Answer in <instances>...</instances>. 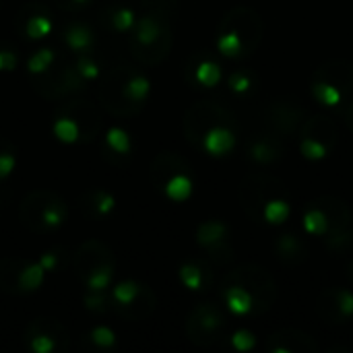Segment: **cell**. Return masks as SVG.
Returning a JSON list of instances; mask_svg holds the SVG:
<instances>
[{"mask_svg": "<svg viewBox=\"0 0 353 353\" xmlns=\"http://www.w3.org/2000/svg\"><path fill=\"white\" fill-rule=\"evenodd\" d=\"M335 300H337V306L341 310V314L345 319H350L353 314V294L347 290H335Z\"/></svg>", "mask_w": 353, "mask_h": 353, "instance_id": "obj_46", "label": "cell"}, {"mask_svg": "<svg viewBox=\"0 0 353 353\" xmlns=\"http://www.w3.org/2000/svg\"><path fill=\"white\" fill-rule=\"evenodd\" d=\"M312 93H314V97H316L323 105H329V108L337 105V103L343 99V95H341L335 87L325 85V83H312Z\"/></svg>", "mask_w": 353, "mask_h": 353, "instance_id": "obj_39", "label": "cell"}, {"mask_svg": "<svg viewBox=\"0 0 353 353\" xmlns=\"http://www.w3.org/2000/svg\"><path fill=\"white\" fill-rule=\"evenodd\" d=\"M300 132H302V139H312V141L325 145L329 151L335 149V145L339 141L337 124L333 122V118H329L325 114H314V116L306 118Z\"/></svg>", "mask_w": 353, "mask_h": 353, "instance_id": "obj_13", "label": "cell"}, {"mask_svg": "<svg viewBox=\"0 0 353 353\" xmlns=\"http://www.w3.org/2000/svg\"><path fill=\"white\" fill-rule=\"evenodd\" d=\"M223 298L232 312H236V314L252 312V296L248 294V290H244L240 285H230L223 290Z\"/></svg>", "mask_w": 353, "mask_h": 353, "instance_id": "obj_25", "label": "cell"}, {"mask_svg": "<svg viewBox=\"0 0 353 353\" xmlns=\"http://www.w3.org/2000/svg\"><path fill=\"white\" fill-rule=\"evenodd\" d=\"M19 217L25 228L41 234L48 230L60 228L68 217V209L54 192L35 190L23 199L19 207Z\"/></svg>", "mask_w": 353, "mask_h": 353, "instance_id": "obj_4", "label": "cell"}, {"mask_svg": "<svg viewBox=\"0 0 353 353\" xmlns=\"http://www.w3.org/2000/svg\"><path fill=\"white\" fill-rule=\"evenodd\" d=\"M74 4H83V2H87V0H72Z\"/></svg>", "mask_w": 353, "mask_h": 353, "instance_id": "obj_53", "label": "cell"}, {"mask_svg": "<svg viewBox=\"0 0 353 353\" xmlns=\"http://www.w3.org/2000/svg\"><path fill=\"white\" fill-rule=\"evenodd\" d=\"M300 149H302V155L308 157V159H323L329 153V149L325 145H321V143H316L312 139H302Z\"/></svg>", "mask_w": 353, "mask_h": 353, "instance_id": "obj_43", "label": "cell"}, {"mask_svg": "<svg viewBox=\"0 0 353 353\" xmlns=\"http://www.w3.org/2000/svg\"><path fill=\"white\" fill-rule=\"evenodd\" d=\"M190 172H192L190 165H188L182 157H178V155H174V153H161V155L153 161L151 180H153V184H155L157 188H163L165 182H168L172 176H176V174H190Z\"/></svg>", "mask_w": 353, "mask_h": 353, "instance_id": "obj_15", "label": "cell"}, {"mask_svg": "<svg viewBox=\"0 0 353 353\" xmlns=\"http://www.w3.org/2000/svg\"><path fill=\"white\" fill-rule=\"evenodd\" d=\"M275 250H277V256L285 265H302L306 261V256H308L306 244L296 234H283V236H279V240L275 244Z\"/></svg>", "mask_w": 353, "mask_h": 353, "instance_id": "obj_17", "label": "cell"}, {"mask_svg": "<svg viewBox=\"0 0 353 353\" xmlns=\"http://www.w3.org/2000/svg\"><path fill=\"white\" fill-rule=\"evenodd\" d=\"M85 207L91 209L93 215H108L116 207V199L105 190H91L85 194Z\"/></svg>", "mask_w": 353, "mask_h": 353, "instance_id": "obj_28", "label": "cell"}, {"mask_svg": "<svg viewBox=\"0 0 353 353\" xmlns=\"http://www.w3.org/2000/svg\"><path fill=\"white\" fill-rule=\"evenodd\" d=\"M54 62V50H50V48H43V50H39L37 54H33L31 58H29V62H27V68H29V72L31 74H43L48 68H50V64Z\"/></svg>", "mask_w": 353, "mask_h": 353, "instance_id": "obj_38", "label": "cell"}, {"mask_svg": "<svg viewBox=\"0 0 353 353\" xmlns=\"http://www.w3.org/2000/svg\"><path fill=\"white\" fill-rule=\"evenodd\" d=\"M105 141H108V147L114 153H118V155H128L130 153V137L122 128H110Z\"/></svg>", "mask_w": 353, "mask_h": 353, "instance_id": "obj_37", "label": "cell"}, {"mask_svg": "<svg viewBox=\"0 0 353 353\" xmlns=\"http://www.w3.org/2000/svg\"><path fill=\"white\" fill-rule=\"evenodd\" d=\"M194 74H196V81H199L203 87H215V85L221 81V68H219V64H215L213 60H203V62L196 66Z\"/></svg>", "mask_w": 353, "mask_h": 353, "instance_id": "obj_31", "label": "cell"}, {"mask_svg": "<svg viewBox=\"0 0 353 353\" xmlns=\"http://www.w3.org/2000/svg\"><path fill=\"white\" fill-rule=\"evenodd\" d=\"M25 263L27 261H21V259H2L0 261V290L10 292V294L19 292L17 277H19L21 269L25 267Z\"/></svg>", "mask_w": 353, "mask_h": 353, "instance_id": "obj_24", "label": "cell"}, {"mask_svg": "<svg viewBox=\"0 0 353 353\" xmlns=\"http://www.w3.org/2000/svg\"><path fill=\"white\" fill-rule=\"evenodd\" d=\"M319 207L327 217L325 244L331 252H347L353 246V215L345 201L325 194L308 203Z\"/></svg>", "mask_w": 353, "mask_h": 353, "instance_id": "obj_5", "label": "cell"}, {"mask_svg": "<svg viewBox=\"0 0 353 353\" xmlns=\"http://www.w3.org/2000/svg\"><path fill=\"white\" fill-rule=\"evenodd\" d=\"M225 329V314L221 312V308L217 304L205 302L199 304L186 323V333L188 339L199 345V347H211L219 341V337L223 335Z\"/></svg>", "mask_w": 353, "mask_h": 353, "instance_id": "obj_8", "label": "cell"}, {"mask_svg": "<svg viewBox=\"0 0 353 353\" xmlns=\"http://www.w3.org/2000/svg\"><path fill=\"white\" fill-rule=\"evenodd\" d=\"M304 228L312 236H325V232H327V217H325V213L319 207H310L308 205V211L304 215Z\"/></svg>", "mask_w": 353, "mask_h": 353, "instance_id": "obj_34", "label": "cell"}, {"mask_svg": "<svg viewBox=\"0 0 353 353\" xmlns=\"http://www.w3.org/2000/svg\"><path fill=\"white\" fill-rule=\"evenodd\" d=\"M141 292H143V285L134 281H122L114 290V300L118 302V306H130L141 296Z\"/></svg>", "mask_w": 353, "mask_h": 353, "instance_id": "obj_35", "label": "cell"}, {"mask_svg": "<svg viewBox=\"0 0 353 353\" xmlns=\"http://www.w3.org/2000/svg\"><path fill=\"white\" fill-rule=\"evenodd\" d=\"M230 285H240V288L248 290V294L252 296V312L254 314L269 312L275 306L277 296H279L273 275L259 265H242L240 269L230 271L223 277L221 288L225 290Z\"/></svg>", "mask_w": 353, "mask_h": 353, "instance_id": "obj_3", "label": "cell"}, {"mask_svg": "<svg viewBox=\"0 0 353 353\" xmlns=\"http://www.w3.org/2000/svg\"><path fill=\"white\" fill-rule=\"evenodd\" d=\"M256 339L250 331H238L234 337H232V345L238 350V352H250L254 347Z\"/></svg>", "mask_w": 353, "mask_h": 353, "instance_id": "obj_45", "label": "cell"}, {"mask_svg": "<svg viewBox=\"0 0 353 353\" xmlns=\"http://www.w3.org/2000/svg\"><path fill=\"white\" fill-rule=\"evenodd\" d=\"M134 37L130 39V48L134 58L143 64H159L168 58L172 50V29L168 17L151 10L134 23Z\"/></svg>", "mask_w": 353, "mask_h": 353, "instance_id": "obj_1", "label": "cell"}, {"mask_svg": "<svg viewBox=\"0 0 353 353\" xmlns=\"http://www.w3.org/2000/svg\"><path fill=\"white\" fill-rule=\"evenodd\" d=\"M248 155L252 161L261 163V165H269L275 163L281 155H283V145L281 139L273 132H267L259 139H254L248 147Z\"/></svg>", "mask_w": 353, "mask_h": 353, "instance_id": "obj_16", "label": "cell"}, {"mask_svg": "<svg viewBox=\"0 0 353 353\" xmlns=\"http://www.w3.org/2000/svg\"><path fill=\"white\" fill-rule=\"evenodd\" d=\"M347 271H350V277H352V279H353V263H352V265H350V267H347Z\"/></svg>", "mask_w": 353, "mask_h": 353, "instance_id": "obj_52", "label": "cell"}, {"mask_svg": "<svg viewBox=\"0 0 353 353\" xmlns=\"http://www.w3.org/2000/svg\"><path fill=\"white\" fill-rule=\"evenodd\" d=\"M240 196V205L244 209V213L248 215L250 221H261L265 207L275 201V199H290L288 186L273 174L267 172H252L248 174L238 190Z\"/></svg>", "mask_w": 353, "mask_h": 353, "instance_id": "obj_2", "label": "cell"}, {"mask_svg": "<svg viewBox=\"0 0 353 353\" xmlns=\"http://www.w3.org/2000/svg\"><path fill=\"white\" fill-rule=\"evenodd\" d=\"M43 277H46V271L41 269L39 263H25V267L21 269V273L17 277V288H19L21 294L35 292V290L41 288Z\"/></svg>", "mask_w": 353, "mask_h": 353, "instance_id": "obj_22", "label": "cell"}, {"mask_svg": "<svg viewBox=\"0 0 353 353\" xmlns=\"http://www.w3.org/2000/svg\"><path fill=\"white\" fill-rule=\"evenodd\" d=\"M254 83H256V79L248 70H236L228 79V85L234 93H248L254 87Z\"/></svg>", "mask_w": 353, "mask_h": 353, "instance_id": "obj_41", "label": "cell"}, {"mask_svg": "<svg viewBox=\"0 0 353 353\" xmlns=\"http://www.w3.org/2000/svg\"><path fill=\"white\" fill-rule=\"evenodd\" d=\"M234 143H236V137L230 126H215L205 134L203 147L211 155H225L228 151L234 149Z\"/></svg>", "mask_w": 353, "mask_h": 353, "instance_id": "obj_18", "label": "cell"}, {"mask_svg": "<svg viewBox=\"0 0 353 353\" xmlns=\"http://www.w3.org/2000/svg\"><path fill=\"white\" fill-rule=\"evenodd\" d=\"M312 83L331 85L341 95H347L353 91V64L343 58H331L312 72Z\"/></svg>", "mask_w": 353, "mask_h": 353, "instance_id": "obj_10", "label": "cell"}, {"mask_svg": "<svg viewBox=\"0 0 353 353\" xmlns=\"http://www.w3.org/2000/svg\"><path fill=\"white\" fill-rule=\"evenodd\" d=\"M267 350L271 353H316L319 343L304 331L281 329L269 337Z\"/></svg>", "mask_w": 353, "mask_h": 353, "instance_id": "obj_11", "label": "cell"}, {"mask_svg": "<svg viewBox=\"0 0 353 353\" xmlns=\"http://www.w3.org/2000/svg\"><path fill=\"white\" fill-rule=\"evenodd\" d=\"M215 126H236V116L219 103L199 101L184 116V134L194 147H203L205 134Z\"/></svg>", "mask_w": 353, "mask_h": 353, "instance_id": "obj_6", "label": "cell"}, {"mask_svg": "<svg viewBox=\"0 0 353 353\" xmlns=\"http://www.w3.org/2000/svg\"><path fill=\"white\" fill-rule=\"evenodd\" d=\"M54 134L62 143H74L81 137V128H79V124L70 116H60L54 122Z\"/></svg>", "mask_w": 353, "mask_h": 353, "instance_id": "obj_30", "label": "cell"}, {"mask_svg": "<svg viewBox=\"0 0 353 353\" xmlns=\"http://www.w3.org/2000/svg\"><path fill=\"white\" fill-rule=\"evenodd\" d=\"M228 236V228L221 221H207L196 230V242L203 248H211L219 242H223Z\"/></svg>", "mask_w": 353, "mask_h": 353, "instance_id": "obj_26", "label": "cell"}, {"mask_svg": "<svg viewBox=\"0 0 353 353\" xmlns=\"http://www.w3.org/2000/svg\"><path fill=\"white\" fill-rule=\"evenodd\" d=\"M91 341L97 347H112L116 343V335L108 327H97V329L91 331Z\"/></svg>", "mask_w": 353, "mask_h": 353, "instance_id": "obj_44", "label": "cell"}, {"mask_svg": "<svg viewBox=\"0 0 353 353\" xmlns=\"http://www.w3.org/2000/svg\"><path fill=\"white\" fill-rule=\"evenodd\" d=\"M180 279L188 290L199 292V290H205L211 283V273L203 263H186L180 269Z\"/></svg>", "mask_w": 353, "mask_h": 353, "instance_id": "obj_21", "label": "cell"}, {"mask_svg": "<svg viewBox=\"0 0 353 353\" xmlns=\"http://www.w3.org/2000/svg\"><path fill=\"white\" fill-rule=\"evenodd\" d=\"M74 265L77 269L81 271V275L85 277L89 271L101 267V265H114V259H112V252L97 240H89L85 242L79 250H77V256H74Z\"/></svg>", "mask_w": 353, "mask_h": 353, "instance_id": "obj_14", "label": "cell"}, {"mask_svg": "<svg viewBox=\"0 0 353 353\" xmlns=\"http://www.w3.org/2000/svg\"><path fill=\"white\" fill-rule=\"evenodd\" d=\"M83 279L91 292H103L105 288H110V283L114 279V265H101V267L89 271Z\"/></svg>", "mask_w": 353, "mask_h": 353, "instance_id": "obj_29", "label": "cell"}, {"mask_svg": "<svg viewBox=\"0 0 353 353\" xmlns=\"http://www.w3.org/2000/svg\"><path fill=\"white\" fill-rule=\"evenodd\" d=\"M37 77H43V81H37V91L50 99H58V97L79 91L85 81L77 72V68H68V66L64 70H60L56 77H46V74H37Z\"/></svg>", "mask_w": 353, "mask_h": 353, "instance_id": "obj_12", "label": "cell"}, {"mask_svg": "<svg viewBox=\"0 0 353 353\" xmlns=\"http://www.w3.org/2000/svg\"><path fill=\"white\" fill-rule=\"evenodd\" d=\"M149 91H151L149 79L143 77V74L132 72V74L124 81V85H122V89H120V95H122V99H124L128 105H141V103L147 99Z\"/></svg>", "mask_w": 353, "mask_h": 353, "instance_id": "obj_19", "label": "cell"}, {"mask_svg": "<svg viewBox=\"0 0 353 353\" xmlns=\"http://www.w3.org/2000/svg\"><path fill=\"white\" fill-rule=\"evenodd\" d=\"M37 263L41 265V269H43L46 273L56 271V267H58V254H56V252H46Z\"/></svg>", "mask_w": 353, "mask_h": 353, "instance_id": "obj_50", "label": "cell"}, {"mask_svg": "<svg viewBox=\"0 0 353 353\" xmlns=\"http://www.w3.org/2000/svg\"><path fill=\"white\" fill-rule=\"evenodd\" d=\"M14 155L8 151H0V180H4L6 176H10V172L14 170Z\"/></svg>", "mask_w": 353, "mask_h": 353, "instance_id": "obj_48", "label": "cell"}, {"mask_svg": "<svg viewBox=\"0 0 353 353\" xmlns=\"http://www.w3.org/2000/svg\"><path fill=\"white\" fill-rule=\"evenodd\" d=\"M207 250H209V256H211L219 267L230 265V263L234 261V248L228 244V240H223V242H219V244H215V246H211V248H207Z\"/></svg>", "mask_w": 353, "mask_h": 353, "instance_id": "obj_42", "label": "cell"}, {"mask_svg": "<svg viewBox=\"0 0 353 353\" xmlns=\"http://www.w3.org/2000/svg\"><path fill=\"white\" fill-rule=\"evenodd\" d=\"M74 68L77 72L85 79V81H93V79H99V64L95 62V58L91 54H81L74 62Z\"/></svg>", "mask_w": 353, "mask_h": 353, "instance_id": "obj_40", "label": "cell"}, {"mask_svg": "<svg viewBox=\"0 0 353 353\" xmlns=\"http://www.w3.org/2000/svg\"><path fill=\"white\" fill-rule=\"evenodd\" d=\"M108 23H110V27L116 29V31H128V29L134 27L137 14H134V10H130V8H114V10H110V14H108Z\"/></svg>", "mask_w": 353, "mask_h": 353, "instance_id": "obj_33", "label": "cell"}, {"mask_svg": "<svg viewBox=\"0 0 353 353\" xmlns=\"http://www.w3.org/2000/svg\"><path fill=\"white\" fill-rule=\"evenodd\" d=\"M163 190H165V194H168L172 201H178V203L186 201V199L190 196V192H192L190 174H176V176H172V178L165 182Z\"/></svg>", "mask_w": 353, "mask_h": 353, "instance_id": "obj_27", "label": "cell"}, {"mask_svg": "<svg viewBox=\"0 0 353 353\" xmlns=\"http://www.w3.org/2000/svg\"><path fill=\"white\" fill-rule=\"evenodd\" d=\"M219 31H230L238 37L242 46V58L250 56L265 35V23L261 14L250 6H234L225 12V17L219 23Z\"/></svg>", "mask_w": 353, "mask_h": 353, "instance_id": "obj_7", "label": "cell"}, {"mask_svg": "<svg viewBox=\"0 0 353 353\" xmlns=\"http://www.w3.org/2000/svg\"><path fill=\"white\" fill-rule=\"evenodd\" d=\"M85 308L91 312H105L108 308V300L101 292H93L89 296H85Z\"/></svg>", "mask_w": 353, "mask_h": 353, "instance_id": "obj_47", "label": "cell"}, {"mask_svg": "<svg viewBox=\"0 0 353 353\" xmlns=\"http://www.w3.org/2000/svg\"><path fill=\"white\" fill-rule=\"evenodd\" d=\"M263 217L269 221V223H283L288 217H290V203L285 199H275L271 201L265 211H263Z\"/></svg>", "mask_w": 353, "mask_h": 353, "instance_id": "obj_36", "label": "cell"}, {"mask_svg": "<svg viewBox=\"0 0 353 353\" xmlns=\"http://www.w3.org/2000/svg\"><path fill=\"white\" fill-rule=\"evenodd\" d=\"M316 312H319L327 323H333V325H337V323H345V321H347V319L341 314L339 306H337V300H335V288L325 290V292L319 296V300H316Z\"/></svg>", "mask_w": 353, "mask_h": 353, "instance_id": "obj_23", "label": "cell"}, {"mask_svg": "<svg viewBox=\"0 0 353 353\" xmlns=\"http://www.w3.org/2000/svg\"><path fill=\"white\" fill-rule=\"evenodd\" d=\"M306 120V110L292 99H281L271 103L265 110V124L267 130L277 134L279 139L294 137Z\"/></svg>", "mask_w": 353, "mask_h": 353, "instance_id": "obj_9", "label": "cell"}, {"mask_svg": "<svg viewBox=\"0 0 353 353\" xmlns=\"http://www.w3.org/2000/svg\"><path fill=\"white\" fill-rule=\"evenodd\" d=\"M52 31V21L46 14H33L25 21V35L29 39H41Z\"/></svg>", "mask_w": 353, "mask_h": 353, "instance_id": "obj_32", "label": "cell"}, {"mask_svg": "<svg viewBox=\"0 0 353 353\" xmlns=\"http://www.w3.org/2000/svg\"><path fill=\"white\" fill-rule=\"evenodd\" d=\"M64 41L72 52L85 54V52H89L93 48V33H91V29L87 25L74 21L64 29Z\"/></svg>", "mask_w": 353, "mask_h": 353, "instance_id": "obj_20", "label": "cell"}, {"mask_svg": "<svg viewBox=\"0 0 353 353\" xmlns=\"http://www.w3.org/2000/svg\"><path fill=\"white\" fill-rule=\"evenodd\" d=\"M17 68V54L8 52V50H0V70H14Z\"/></svg>", "mask_w": 353, "mask_h": 353, "instance_id": "obj_49", "label": "cell"}, {"mask_svg": "<svg viewBox=\"0 0 353 353\" xmlns=\"http://www.w3.org/2000/svg\"><path fill=\"white\" fill-rule=\"evenodd\" d=\"M343 118H345V124H347V128L353 132V99L350 101V105L345 108V114H343Z\"/></svg>", "mask_w": 353, "mask_h": 353, "instance_id": "obj_51", "label": "cell"}]
</instances>
